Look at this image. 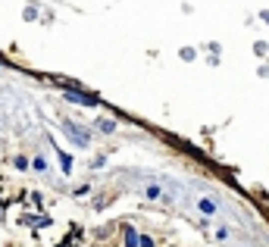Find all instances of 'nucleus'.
<instances>
[{
  "mask_svg": "<svg viewBox=\"0 0 269 247\" xmlns=\"http://www.w3.org/2000/svg\"><path fill=\"white\" fill-rule=\"evenodd\" d=\"M97 125H100V132H103V135H113V132H116V122H113V119H100Z\"/></svg>",
  "mask_w": 269,
  "mask_h": 247,
  "instance_id": "obj_5",
  "label": "nucleus"
},
{
  "mask_svg": "<svg viewBox=\"0 0 269 247\" xmlns=\"http://www.w3.org/2000/svg\"><path fill=\"white\" fill-rule=\"evenodd\" d=\"M66 97L72 103H81V107H94V103H97V97H88V94H78V91H69Z\"/></svg>",
  "mask_w": 269,
  "mask_h": 247,
  "instance_id": "obj_2",
  "label": "nucleus"
},
{
  "mask_svg": "<svg viewBox=\"0 0 269 247\" xmlns=\"http://www.w3.org/2000/svg\"><path fill=\"white\" fill-rule=\"evenodd\" d=\"M138 244H141V247H154V241H150V238H141Z\"/></svg>",
  "mask_w": 269,
  "mask_h": 247,
  "instance_id": "obj_7",
  "label": "nucleus"
},
{
  "mask_svg": "<svg viewBox=\"0 0 269 247\" xmlns=\"http://www.w3.org/2000/svg\"><path fill=\"white\" fill-rule=\"evenodd\" d=\"M197 207H201L204 213H216V210H219V204H216V201H210V197H204V201H197Z\"/></svg>",
  "mask_w": 269,
  "mask_h": 247,
  "instance_id": "obj_3",
  "label": "nucleus"
},
{
  "mask_svg": "<svg viewBox=\"0 0 269 247\" xmlns=\"http://www.w3.org/2000/svg\"><path fill=\"white\" fill-rule=\"evenodd\" d=\"M63 132H66L69 138H72L78 147H88V135H85V132H78V128H75L72 122H63Z\"/></svg>",
  "mask_w": 269,
  "mask_h": 247,
  "instance_id": "obj_1",
  "label": "nucleus"
},
{
  "mask_svg": "<svg viewBox=\"0 0 269 247\" xmlns=\"http://www.w3.org/2000/svg\"><path fill=\"white\" fill-rule=\"evenodd\" d=\"M138 241H141V238L135 235V229H132V226H125V247H138Z\"/></svg>",
  "mask_w": 269,
  "mask_h": 247,
  "instance_id": "obj_4",
  "label": "nucleus"
},
{
  "mask_svg": "<svg viewBox=\"0 0 269 247\" xmlns=\"http://www.w3.org/2000/svg\"><path fill=\"white\" fill-rule=\"evenodd\" d=\"M34 169H38V172H44V169H47V163H44V157H38V160H34Z\"/></svg>",
  "mask_w": 269,
  "mask_h": 247,
  "instance_id": "obj_6",
  "label": "nucleus"
}]
</instances>
